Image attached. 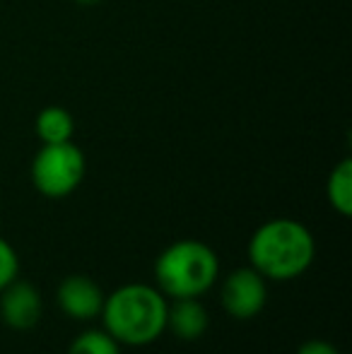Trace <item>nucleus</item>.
Here are the masks:
<instances>
[{
    "label": "nucleus",
    "instance_id": "nucleus-6",
    "mask_svg": "<svg viewBox=\"0 0 352 354\" xmlns=\"http://www.w3.org/2000/svg\"><path fill=\"white\" fill-rule=\"evenodd\" d=\"M41 297L32 282L12 280L0 289V318L15 330H29L41 318Z\"/></svg>",
    "mask_w": 352,
    "mask_h": 354
},
{
    "label": "nucleus",
    "instance_id": "nucleus-8",
    "mask_svg": "<svg viewBox=\"0 0 352 354\" xmlns=\"http://www.w3.org/2000/svg\"><path fill=\"white\" fill-rule=\"evenodd\" d=\"M207 311L198 299H174L167 306V330H172L178 340L193 342L205 335L207 330Z\"/></svg>",
    "mask_w": 352,
    "mask_h": 354
},
{
    "label": "nucleus",
    "instance_id": "nucleus-3",
    "mask_svg": "<svg viewBox=\"0 0 352 354\" xmlns=\"http://www.w3.org/2000/svg\"><path fill=\"white\" fill-rule=\"evenodd\" d=\"M220 272L217 253L196 239H181L167 246L155 261L160 292L172 299H198L215 284Z\"/></svg>",
    "mask_w": 352,
    "mask_h": 354
},
{
    "label": "nucleus",
    "instance_id": "nucleus-7",
    "mask_svg": "<svg viewBox=\"0 0 352 354\" xmlns=\"http://www.w3.org/2000/svg\"><path fill=\"white\" fill-rule=\"evenodd\" d=\"M104 292L92 277L87 275H71L61 282L56 292V301L75 321H92L102 313L104 306Z\"/></svg>",
    "mask_w": 352,
    "mask_h": 354
},
{
    "label": "nucleus",
    "instance_id": "nucleus-4",
    "mask_svg": "<svg viewBox=\"0 0 352 354\" xmlns=\"http://www.w3.org/2000/svg\"><path fill=\"white\" fill-rule=\"evenodd\" d=\"M85 178V154L73 140L44 145L32 162V181L41 196L66 198Z\"/></svg>",
    "mask_w": 352,
    "mask_h": 354
},
{
    "label": "nucleus",
    "instance_id": "nucleus-11",
    "mask_svg": "<svg viewBox=\"0 0 352 354\" xmlns=\"http://www.w3.org/2000/svg\"><path fill=\"white\" fill-rule=\"evenodd\" d=\"M68 354H121V345L106 330H85L73 340Z\"/></svg>",
    "mask_w": 352,
    "mask_h": 354
},
{
    "label": "nucleus",
    "instance_id": "nucleus-5",
    "mask_svg": "<svg viewBox=\"0 0 352 354\" xmlns=\"http://www.w3.org/2000/svg\"><path fill=\"white\" fill-rule=\"evenodd\" d=\"M222 306L232 318L249 321L263 311L268 301L266 277L259 275L254 268H239L222 284Z\"/></svg>",
    "mask_w": 352,
    "mask_h": 354
},
{
    "label": "nucleus",
    "instance_id": "nucleus-9",
    "mask_svg": "<svg viewBox=\"0 0 352 354\" xmlns=\"http://www.w3.org/2000/svg\"><path fill=\"white\" fill-rule=\"evenodd\" d=\"M34 131H37V138L44 145L68 142L73 140V133H75V121H73L68 109L46 106L39 111L37 121H34Z\"/></svg>",
    "mask_w": 352,
    "mask_h": 354
},
{
    "label": "nucleus",
    "instance_id": "nucleus-12",
    "mask_svg": "<svg viewBox=\"0 0 352 354\" xmlns=\"http://www.w3.org/2000/svg\"><path fill=\"white\" fill-rule=\"evenodd\" d=\"M19 272V258L15 248L0 236V289H5L12 280H17Z\"/></svg>",
    "mask_w": 352,
    "mask_h": 354
},
{
    "label": "nucleus",
    "instance_id": "nucleus-14",
    "mask_svg": "<svg viewBox=\"0 0 352 354\" xmlns=\"http://www.w3.org/2000/svg\"><path fill=\"white\" fill-rule=\"evenodd\" d=\"M75 3L77 5H87V8H89V5H99L102 0H75Z\"/></svg>",
    "mask_w": 352,
    "mask_h": 354
},
{
    "label": "nucleus",
    "instance_id": "nucleus-13",
    "mask_svg": "<svg viewBox=\"0 0 352 354\" xmlns=\"http://www.w3.org/2000/svg\"><path fill=\"white\" fill-rule=\"evenodd\" d=\"M297 354H340V352L326 340H309L297 350Z\"/></svg>",
    "mask_w": 352,
    "mask_h": 354
},
{
    "label": "nucleus",
    "instance_id": "nucleus-1",
    "mask_svg": "<svg viewBox=\"0 0 352 354\" xmlns=\"http://www.w3.org/2000/svg\"><path fill=\"white\" fill-rule=\"evenodd\" d=\"M167 299L150 284H123L104 299L99 316L118 345L145 347L167 330Z\"/></svg>",
    "mask_w": 352,
    "mask_h": 354
},
{
    "label": "nucleus",
    "instance_id": "nucleus-2",
    "mask_svg": "<svg viewBox=\"0 0 352 354\" xmlns=\"http://www.w3.org/2000/svg\"><path fill=\"white\" fill-rule=\"evenodd\" d=\"M316 243L297 219L277 217L261 224L249 241V263L268 280H295L314 263Z\"/></svg>",
    "mask_w": 352,
    "mask_h": 354
},
{
    "label": "nucleus",
    "instance_id": "nucleus-10",
    "mask_svg": "<svg viewBox=\"0 0 352 354\" xmlns=\"http://www.w3.org/2000/svg\"><path fill=\"white\" fill-rule=\"evenodd\" d=\"M326 196L333 210H338L343 217L352 214V162L343 159L338 167L331 171L328 183H326Z\"/></svg>",
    "mask_w": 352,
    "mask_h": 354
}]
</instances>
